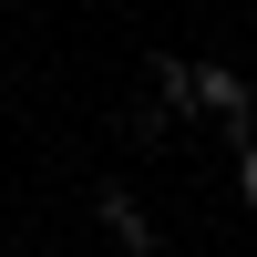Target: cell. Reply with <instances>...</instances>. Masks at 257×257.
<instances>
[{"instance_id":"obj_2","label":"cell","mask_w":257,"mask_h":257,"mask_svg":"<svg viewBox=\"0 0 257 257\" xmlns=\"http://www.w3.org/2000/svg\"><path fill=\"white\" fill-rule=\"evenodd\" d=\"M93 206H103V226H113V247H134V257H155V216H144V206L123 196V185H103Z\"/></svg>"},{"instance_id":"obj_4","label":"cell","mask_w":257,"mask_h":257,"mask_svg":"<svg viewBox=\"0 0 257 257\" xmlns=\"http://www.w3.org/2000/svg\"><path fill=\"white\" fill-rule=\"evenodd\" d=\"M237 196L257 206V144H247V155H237Z\"/></svg>"},{"instance_id":"obj_3","label":"cell","mask_w":257,"mask_h":257,"mask_svg":"<svg viewBox=\"0 0 257 257\" xmlns=\"http://www.w3.org/2000/svg\"><path fill=\"white\" fill-rule=\"evenodd\" d=\"M144 82H155V103H165V113H196V62L155 52V62H144Z\"/></svg>"},{"instance_id":"obj_1","label":"cell","mask_w":257,"mask_h":257,"mask_svg":"<svg viewBox=\"0 0 257 257\" xmlns=\"http://www.w3.org/2000/svg\"><path fill=\"white\" fill-rule=\"evenodd\" d=\"M196 113H216L226 134H247V82L226 72V62H196Z\"/></svg>"}]
</instances>
